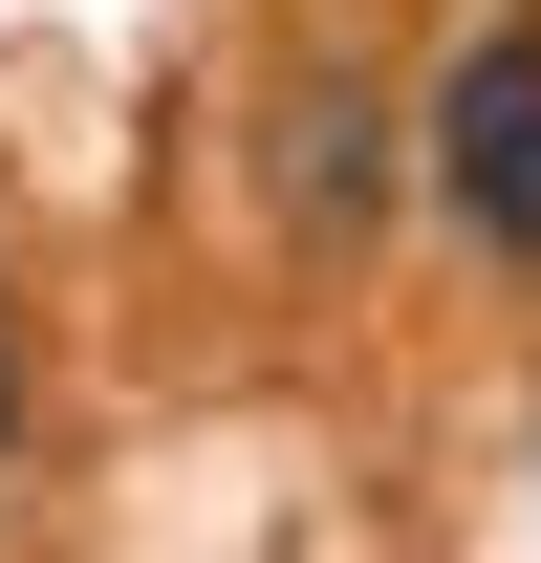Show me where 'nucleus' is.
Wrapping results in <instances>:
<instances>
[{"mask_svg": "<svg viewBox=\"0 0 541 563\" xmlns=\"http://www.w3.org/2000/svg\"><path fill=\"white\" fill-rule=\"evenodd\" d=\"M433 174H455L476 261L541 282V22H476V44H455V87H433Z\"/></svg>", "mask_w": 541, "mask_h": 563, "instance_id": "nucleus-1", "label": "nucleus"}, {"mask_svg": "<svg viewBox=\"0 0 541 563\" xmlns=\"http://www.w3.org/2000/svg\"><path fill=\"white\" fill-rule=\"evenodd\" d=\"M281 196H303V239H368V87H303L281 109Z\"/></svg>", "mask_w": 541, "mask_h": 563, "instance_id": "nucleus-2", "label": "nucleus"}, {"mask_svg": "<svg viewBox=\"0 0 541 563\" xmlns=\"http://www.w3.org/2000/svg\"><path fill=\"white\" fill-rule=\"evenodd\" d=\"M0 433H22V347H0Z\"/></svg>", "mask_w": 541, "mask_h": 563, "instance_id": "nucleus-3", "label": "nucleus"}]
</instances>
